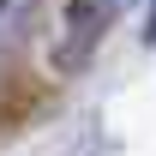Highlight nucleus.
Instances as JSON below:
<instances>
[{
	"mask_svg": "<svg viewBox=\"0 0 156 156\" xmlns=\"http://www.w3.org/2000/svg\"><path fill=\"white\" fill-rule=\"evenodd\" d=\"M138 0H66V12H60V60H84L90 48L102 42V30L120 18V12H132Z\"/></svg>",
	"mask_w": 156,
	"mask_h": 156,
	"instance_id": "1",
	"label": "nucleus"
},
{
	"mask_svg": "<svg viewBox=\"0 0 156 156\" xmlns=\"http://www.w3.org/2000/svg\"><path fill=\"white\" fill-rule=\"evenodd\" d=\"M30 12H36V0H0V54L30 30Z\"/></svg>",
	"mask_w": 156,
	"mask_h": 156,
	"instance_id": "2",
	"label": "nucleus"
},
{
	"mask_svg": "<svg viewBox=\"0 0 156 156\" xmlns=\"http://www.w3.org/2000/svg\"><path fill=\"white\" fill-rule=\"evenodd\" d=\"M144 42H156V12H150V24H144Z\"/></svg>",
	"mask_w": 156,
	"mask_h": 156,
	"instance_id": "3",
	"label": "nucleus"
}]
</instances>
